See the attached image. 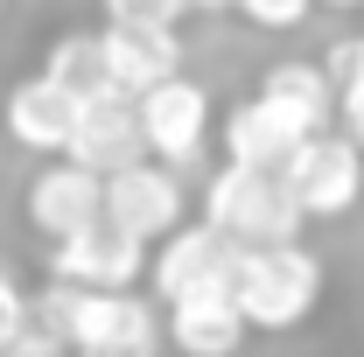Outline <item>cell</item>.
<instances>
[{
  "mask_svg": "<svg viewBox=\"0 0 364 357\" xmlns=\"http://www.w3.org/2000/svg\"><path fill=\"white\" fill-rule=\"evenodd\" d=\"M43 315L85 357H154V343H161V322L134 287H70V280H56L43 294Z\"/></svg>",
  "mask_w": 364,
  "mask_h": 357,
  "instance_id": "6da1fadb",
  "label": "cell"
},
{
  "mask_svg": "<svg viewBox=\"0 0 364 357\" xmlns=\"http://www.w3.org/2000/svg\"><path fill=\"white\" fill-rule=\"evenodd\" d=\"M231 294H238V309H245L252 329H294L322 302V260L309 245H294V238H280V245H238Z\"/></svg>",
  "mask_w": 364,
  "mask_h": 357,
  "instance_id": "7a4b0ae2",
  "label": "cell"
},
{
  "mask_svg": "<svg viewBox=\"0 0 364 357\" xmlns=\"http://www.w3.org/2000/svg\"><path fill=\"white\" fill-rule=\"evenodd\" d=\"M203 218L238 245H280V238H301V224H309L280 169H245V161H225L210 176Z\"/></svg>",
  "mask_w": 364,
  "mask_h": 357,
  "instance_id": "3957f363",
  "label": "cell"
},
{
  "mask_svg": "<svg viewBox=\"0 0 364 357\" xmlns=\"http://www.w3.org/2000/svg\"><path fill=\"white\" fill-rule=\"evenodd\" d=\"M287 189L301 203V218H343L364 196V140L358 134H309L294 154H287Z\"/></svg>",
  "mask_w": 364,
  "mask_h": 357,
  "instance_id": "277c9868",
  "label": "cell"
},
{
  "mask_svg": "<svg viewBox=\"0 0 364 357\" xmlns=\"http://www.w3.org/2000/svg\"><path fill=\"white\" fill-rule=\"evenodd\" d=\"M140 267H147V238H134L112 218H91L70 238H49V280H70V287H134Z\"/></svg>",
  "mask_w": 364,
  "mask_h": 357,
  "instance_id": "5b68a950",
  "label": "cell"
},
{
  "mask_svg": "<svg viewBox=\"0 0 364 357\" xmlns=\"http://www.w3.org/2000/svg\"><path fill=\"white\" fill-rule=\"evenodd\" d=\"M134 105H140V134H147V154H154V161L182 169V161L203 154V140H210V91L196 85V78L176 70V78L147 85Z\"/></svg>",
  "mask_w": 364,
  "mask_h": 357,
  "instance_id": "8992f818",
  "label": "cell"
},
{
  "mask_svg": "<svg viewBox=\"0 0 364 357\" xmlns=\"http://www.w3.org/2000/svg\"><path fill=\"white\" fill-rule=\"evenodd\" d=\"M105 218L127 224V231L147 238V245L168 238V231L182 224V182H176V169H168V161L154 169L147 154L127 161V169H112V176H105Z\"/></svg>",
  "mask_w": 364,
  "mask_h": 357,
  "instance_id": "52a82bcc",
  "label": "cell"
},
{
  "mask_svg": "<svg viewBox=\"0 0 364 357\" xmlns=\"http://www.w3.org/2000/svg\"><path fill=\"white\" fill-rule=\"evenodd\" d=\"M231 273H238V238H225L210 218L176 224L161 238V252H154V294L176 302L189 287H231Z\"/></svg>",
  "mask_w": 364,
  "mask_h": 357,
  "instance_id": "ba28073f",
  "label": "cell"
},
{
  "mask_svg": "<svg viewBox=\"0 0 364 357\" xmlns=\"http://www.w3.org/2000/svg\"><path fill=\"white\" fill-rule=\"evenodd\" d=\"M63 154H70V161H85V169H98V176H112V169L140 161V154H147V134H140L134 91H98V98H85L77 134H70Z\"/></svg>",
  "mask_w": 364,
  "mask_h": 357,
  "instance_id": "9c48e42d",
  "label": "cell"
},
{
  "mask_svg": "<svg viewBox=\"0 0 364 357\" xmlns=\"http://www.w3.org/2000/svg\"><path fill=\"white\" fill-rule=\"evenodd\" d=\"M91 218H105V176L85 169V161H56L43 176L28 182V224L43 231V238H70V231H85Z\"/></svg>",
  "mask_w": 364,
  "mask_h": 357,
  "instance_id": "30bf717a",
  "label": "cell"
},
{
  "mask_svg": "<svg viewBox=\"0 0 364 357\" xmlns=\"http://www.w3.org/2000/svg\"><path fill=\"white\" fill-rule=\"evenodd\" d=\"M77 112H85V98L70 85H56L49 70L7 91V134L21 147H36V154H63L70 134H77Z\"/></svg>",
  "mask_w": 364,
  "mask_h": 357,
  "instance_id": "8fae6325",
  "label": "cell"
},
{
  "mask_svg": "<svg viewBox=\"0 0 364 357\" xmlns=\"http://www.w3.org/2000/svg\"><path fill=\"white\" fill-rule=\"evenodd\" d=\"M245 309H238V294L231 287H189L168 302V336H176L189 357H231L245 343Z\"/></svg>",
  "mask_w": 364,
  "mask_h": 357,
  "instance_id": "7c38bea8",
  "label": "cell"
},
{
  "mask_svg": "<svg viewBox=\"0 0 364 357\" xmlns=\"http://www.w3.org/2000/svg\"><path fill=\"white\" fill-rule=\"evenodd\" d=\"M105 70H112L119 91L140 98L147 85H161V78L182 70V36L161 28V21H112L105 28Z\"/></svg>",
  "mask_w": 364,
  "mask_h": 357,
  "instance_id": "4fadbf2b",
  "label": "cell"
},
{
  "mask_svg": "<svg viewBox=\"0 0 364 357\" xmlns=\"http://www.w3.org/2000/svg\"><path fill=\"white\" fill-rule=\"evenodd\" d=\"M301 127L287 119V112H273L267 98H245V105H231L225 119V161H245V169H287V154L301 147Z\"/></svg>",
  "mask_w": 364,
  "mask_h": 357,
  "instance_id": "5bb4252c",
  "label": "cell"
},
{
  "mask_svg": "<svg viewBox=\"0 0 364 357\" xmlns=\"http://www.w3.org/2000/svg\"><path fill=\"white\" fill-rule=\"evenodd\" d=\"M259 98H267L273 112H287L301 134H322L343 91H336V78H329L322 63H294V56H287V63H273L267 78H259Z\"/></svg>",
  "mask_w": 364,
  "mask_h": 357,
  "instance_id": "9a60e30c",
  "label": "cell"
},
{
  "mask_svg": "<svg viewBox=\"0 0 364 357\" xmlns=\"http://www.w3.org/2000/svg\"><path fill=\"white\" fill-rule=\"evenodd\" d=\"M56 85H70L77 98H98V91H119L112 85V70H105V36H63V43L49 49L43 63Z\"/></svg>",
  "mask_w": 364,
  "mask_h": 357,
  "instance_id": "2e32d148",
  "label": "cell"
},
{
  "mask_svg": "<svg viewBox=\"0 0 364 357\" xmlns=\"http://www.w3.org/2000/svg\"><path fill=\"white\" fill-rule=\"evenodd\" d=\"M309 7H316V0H238V14H245L252 28H301Z\"/></svg>",
  "mask_w": 364,
  "mask_h": 357,
  "instance_id": "e0dca14e",
  "label": "cell"
},
{
  "mask_svg": "<svg viewBox=\"0 0 364 357\" xmlns=\"http://www.w3.org/2000/svg\"><path fill=\"white\" fill-rule=\"evenodd\" d=\"M322 70L336 78V91H350V85H364V36H343V43L322 56Z\"/></svg>",
  "mask_w": 364,
  "mask_h": 357,
  "instance_id": "ac0fdd59",
  "label": "cell"
},
{
  "mask_svg": "<svg viewBox=\"0 0 364 357\" xmlns=\"http://www.w3.org/2000/svg\"><path fill=\"white\" fill-rule=\"evenodd\" d=\"M182 0H105V21H161V28H176Z\"/></svg>",
  "mask_w": 364,
  "mask_h": 357,
  "instance_id": "d6986e66",
  "label": "cell"
},
{
  "mask_svg": "<svg viewBox=\"0 0 364 357\" xmlns=\"http://www.w3.org/2000/svg\"><path fill=\"white\" fill-rule=\"evenodd\" d=\"M21 322H28V302H21V287H14V280L0 273V351H14Z\"/></svg>",
  "mask_w": 364,
  "mask_h": 357,
  "instance_id": "ffe728a7",
  "label": "cell"
},
{
  "mask_svg": "<svg viewBox=\"0 0 364 357\" xmlns=\"http://www.w3.org/2000/svg\"><path fill=\"white\" fill-rule=\"evenodd\" d=\"M343 127L364 140V85H350V91H343Z\"/></svg>",
  "mask_w": 364,
  "mask_h": 357,
  "instance_id": "44dd1931",
  "label": "cell"
},
{
  "mask_svg": "<svg viewBox=\"0 0 364 357\" xmlns=\"http://www.w3.org/2000/svg\"><path fill=\"white\" fill-rule=\"evenodd\" d=\"M182 7H238V0H182Z\"/></svg>",
  "mask_w": 364,
  "mask_h": 357,
  "instance_id": "7402d4cb",
  "label": "cell"
},
{
  "mask_svg": "<svg viewBox=\"0 0 364 357\" xmlns=\"http://www.w3.org/2000/svg\"><path fill=\"white\" fill-rule=\"evenodd\" d=\"M322 7H364V0H322Z\"/></svg>",
  "mask_w": 364,
  "mask_h": 357,
  "instance_id": "603a6c76",
  "label": "cell"
},
{
  "mask_svg": "<svg viewBox=\"0 0 364 357\" xmlns=\"http://www.w3.org/2000/svg\"><path fill=\"white\" fill-rule=\"evenodd\" d=\"M0 7H7V0H0Z\"/></svg>",
  "mask_w": 364,
  "mask_h": 357,
  "instance_id": "cb8c5ba5",
  "label": "cell"
}]
</instances>
